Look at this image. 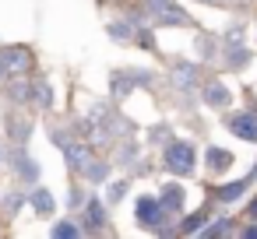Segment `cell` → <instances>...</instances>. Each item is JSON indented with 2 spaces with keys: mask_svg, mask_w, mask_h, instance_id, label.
<instances>
[{
  "mask_svg": "<svg viewBox=\"0 0 257 239\" xmlns=\"http://www.w3.org/2000/svg\"><path fill=\"white\" fill-rule=\"evenodd\" d=\"M166 165H169L173 172H180V176L194 172V148H190L187 141H173V144L166 148Z\"/></svg>",
  "mask_w": 257,
  "mask_h": 239,
  "instance_id": "obj_1",
  "label": "cell"
},
{
  "mask_svg": "<svg viewBox=\"0 0 257 239\" xmlns=\"http://www.w3.org/2000/svg\"><path fill=\"white\" fill-rule=\"evenodd\" d=\"M162 214H166V207H162L159 200H152V197H141V200H138V221H141V225L162 228Z\"/></svg>",
  "mask_w": 257,
  "mask_h": 239,
  "instance_id": "obj_2",
  "label": "cell"
},
{
  "mask_svg": "<svg viewBox=\"0 0 257 239\" xmlns=\"http://www.w3.org/2000/svg\"><path fill=\"white\" fill-rule=\"evenodd\" d=\"M229 130L239 134L243 141H257V116L253 113H232L229 116Z\"/></svg>",
  "mask_w": 257,
  "mask_h": 239,
  "instance_id": "obj_3",
  "label": "cell"
},
{
  "mask_svg": "<svg viewBox=\"0 0 257 239\" xmlns=\"http://www.w3.org/2000/svg\"><path fill=\"white\" fill-rule=\"evenodd\" d=\"M53 141L64 148V155H67L71 169H85V165H88V151H85V148H78V144H71V137H64V134H53Z\"/></svg>",
  "mask_w": 257,
  "mask_h": 239,
  "instance_id": "obj_4",
  "label": "cell"
},
{
  "mask_svg": "<svg viewBox=\"0 0 257 239\" xmlns=\"http://www.w3.org/2000/svg\"><path fill=\"white\" fill-rule=\"evenodd\" d=\"M0 64H4L8 74L25 71V67H29V53H25V50H4V53H0Z\"/></svg>",
  "mask_w": 257,
  "mask_h": 239,
  "instance_id": "obj_5",
  "label": "cell"
},
{
  "mask_svg": "<svg viewBox=\"0 0 257 239\" xmlns=\"http://www.w3.org/2000/svg\"><path fill=\"white\" fill-rule=\"evenodd\" d=\"M166 211H180L183 207V186L180 183H169V186H162V200H159Z\"/></svg>",
  "mask_w": 257,
  "mask_h": 239,
  "instance_id": "obj_6",
  "label": "cell"
},
{
  "mask_svg": "<svg viewBox=\"0 0 257 239\" xmlns=\"http://www.w3.org/2000/svg\"><path fill=\"white\" fill-rule=\"evenodd\" d=\"M159 18H162V25H190V18H187V11H180V8H173V4H166L162 11H155Z\"/></svg>",
  "mask_w": 257,
  "mask_h": 239,
  "instance_id": "obj_7",
  "label": "cell"
},
{
  "mask_svg": "<svg viewBox=\"0 0 257 239\" xmlns=\"http://www.w3.org/2000/svg\"><path fill=\"white\" fill-rule=\"evenodd\" d=\"M204 102H211V106H225V102H229V92H225L218 81H208V85H204Z\"/></svg>",
  "mask_w": 257,
  "mask_h": 239,
  "instance_id": "obj_8",
  "label": "cell"
},
{
  "mask_svg": "<svg viewBox=\"0 0 257 239\" xmlns=\"http://www.w3.org/2000/svg\"><path fill=\"white\" fill-rule=\"evenodd\" d=\"M204 158H208V165H211L215 172L229 169V162H232V155H229V151H222V148H208V151H204Z\"/></svg>",
  "mask_w": 257,
  "mask_h": 239,
  "instance_id": "obj_9",
  "label": "cell"
},
{
  "mask_svg": "<svg viewBox=\"0 0 257 239\" xmlns=\"http://www.w3.org/2000/svg\"><path fill=\"white\" fill-rule=\"evenodd\" d=\"M85 221H88V228H102V204L99 200H88V207H85Z\"/></svg>",
  "mask_w": 257,
  "mask_h": 239,
  "instance_id": "obj_10",
  "label": "cell"
},
{
  "mask_svg": "<svg viewBox=\"0 0 257 239\" xmlns=\"http://www.w3.org/2000/svg\"><path fill=\"white\" fill-rule=\"evenodd\" d=\"M32 207H36L39 214H53V197H50L46 190H36V193H32Z\"/></svg>",
  "mask_w": 257,
  "mask_h": 239,
  "instance_id": "obj_11",
  "label": "cell"
},
{
  "mask_svg": "<svg viewBox=\"0 0 257 239\" xmlns=\"http://www.w3.org/2000/svg\"><path fill=\"white\" fill-rule=\"evenodd\" d=\"M243 190H246V179L229 183V186H222V190H218V200H239V197H243Z\"/></svg>",
  "mask_w": 257,
  "mask_h": 239,
  "instance_id": "obj_12",
  "label": "cell"
},
{
  "mask_svg": "<svg viewBox=\"0 0 257 239\" xmlns=\"http://www.w3.org/2000/svg\"><path fill=\"white\" fill-rule=\"evenodd\" d=\"M32 95H39V106H43V109L50 106V85H46V81H39V85H32Z\"/></svg>",
  "mask_w": 257,
  "mask_h": 239,
  "instance_id": "obj_13",
  "label": "cell"
},
{
  "mask_svg": "<svg viewBox=\"0 0 257 239\" xmlns=\"http://www.w3.org/2000/svg\"><path fill=\"white\" fill-rule=\"evenodd\" d=\"M15 169H18V172H22L25 179H36V172H39V169H36V165H32L29 158H18V162H15Z\"/></svg>",
  "mask_w": 257,
  "mask_h": 239,
  "instance_id": "obj_14",
  "label": "cell"
},
{
  "mask_svg": "<svg viewBox=\"0 0 257 239\" xmlns=\"http://www.w3.org/2000/svg\"><path fill=\"white\" fill-rule=\"evenodd\" d=\"M246 60H250V57L243 53V46H232V50H229V64H232V67H243Z\"/></svg>",
  "mask_w": 257,
  "mask_h": 239,
  "instance_id": "obj_15",
  "label": "cell"
},
{
  "mask_svg": "<svg viewBox=\"0 0 257 239\" xmlns=\"http://www.w3.org/2000/svg\"><path fill=\"white\" fill-rule=\"evenodd\" d=\"M106 172H109L106 165H85V176H88V179H95V183H102V179H106Z\"/></svg>",
  "mask_w": 257,
  "mask_h": 239,
  "instance_id": "obj_16",
  "label": "cell"
},
{
  "mask_svg": "<svg viewBox=\"0 0 257 239\" xmlns=\"http://www.w3.org/2000/svg\"><path fill=\"white\" fill-rule=\"evenodd\" d=\"M176 74H180V85H183V88L194 81V67H187V64H180V67H176Z\"/></svg>",
  "mask_w": 257,
  "mask_h": 239,
  "instance_id": "obj_17",
  "label": "cell"
},
{
  "mask_svg": "<svg viewBox=\"0 0 257 239\" xmlns=\"http://www.w3.org/2000/svg\"><path fill=\"white\" fill-rule=\"evenodd\" d=\"M109 36L113 39H127L131 36V25H109Z\"/></svg>",
  "mask_w": 257,
  "mask_h": 239,
  "instance_id": "obj_18",
  "label": "cell"
},
{
  "mask_svg": "<svg viewBox=\"0 0 257 239\" xmlns=\"http://www.w3.org/2000/svg\"><path fill=\"white\" fill-rule=\"evenodd\" d=\"M123 193H127V183H113L109 186V200H123Z\"/></svg>",
  "mask_w": 257,
  "mask_h": 239,
  "instance_id": "obj_19",
  "label": "cell"
},
{
  "mask_svg": "<svg viewBox=\"0 0 257 239\" xmlns=\"http://www.w3.org/2000/svg\"><path fill=\"white\" fill-rule=\"evenodd\" d=\"M204 218H208V214H204V211H197V214H194V218H190L183 228H187V232H194V228H201V225H204Z\"/></svg>",
  "mask_w": 257,
  "mask_h": 239,
  "instance_id": "obj_20",
  "label": "cell"
},
{
  "mask_svg": "<svg viewBox=\"0 0 257 239\" xmlns=\"http://www.w3.org/2000/svg\"><path fill=\"white\" fill-rule=\"evenodd\" d=\"M53 235H78V228H74L71 221H60V225L53 228Z\"/></svg>",
  "mask_w": 257,
  "mask_h": 239,
  "instance_id": "obj_21",
  "label": "cell"
},
{
  "mask_svg": "<svg viewBox=\"0 0 257 239\" xmlns=\"http://www.w3.org/2000/svg\"><path fill=\"white\" fill-rule=\"evenodd\" d=\"M197 46H201V57H211V53H215V43H211V39H201Z\"/></svg>",
  "mask_w": 257,
  "mask_h": 239,
  "instance_id": "obj_22",
  "label": "cell"
},
{
  "mask_svg": "<svg viewBox=\"0 0 257 239\" xmlns=\"http://www.w3.org/2000/svg\"><path fill=\"white\" fill-rule=\"evenodd\" d=\"M166 4H169V0H148V8H152V11H162Z\"/></svg>",
  "mask_w": 257,
  "mask_h": 239,
  "instance_id": "obj_23",
  "label": "cell"
},
{
  "mask_svg": "<svg viewBox=\"0 0 257 239\" xmlns=\"http://www.w3.org/2000/svg\"><path fill=\"white\" fill-rule=\"evenodd\" d=\"M246 239H257V225H250V228H246Z\"/></svg>",
  "mask_w": 257,
  "mask_h": 239,
  "instance_id": "obj_24",
  "label": "cell"
},
{
  "mask_svg": "<svg viewBox=\"0 0 257 239\" xmlns=\"http://www.w3.org/2000/svg\"><path fill=\"white\" fill-rule=\"evenodd\" d=\"M250 218H257V200H253V207H250Z\"/></svg>",
  "mask_w": 257,
  "mask_h": 239,
  "instance_id": "obj_25",
  "label": "cell"
},
{
  "mask_svg": "<svg viewBox=\"0 0 257 239\" xmlns=\"http://www.w3.org/2000/svg\"><path fill=\"white\" fill-rule=\"evenodd\" d=\"M204 4H218V0H204Z\"/></svg>",
  "mask_w": 257,
  "mask_h": 239,
  "instance_id": "obj_26",
  "label": "cell"
}]
</instances>
